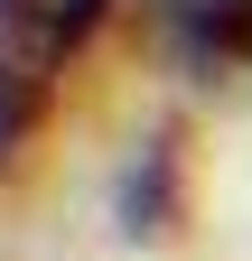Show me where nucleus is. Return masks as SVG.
Here are the masks:
<instances>
[{"instance_id": "1", "label": "nucleus", "mask_w": 252, "mask_h": 261, "mask_svg": "<svg viewBox=\"0 0 252 261\" xmlns=\"http://www.w3.org/2000/svg\"><path fill=\"white\" fill-rule=\"evenodd\" d=\"M168 28H178V47H196V56H234L252 47V0H159Z\"/></svg>"}]
</instances>
